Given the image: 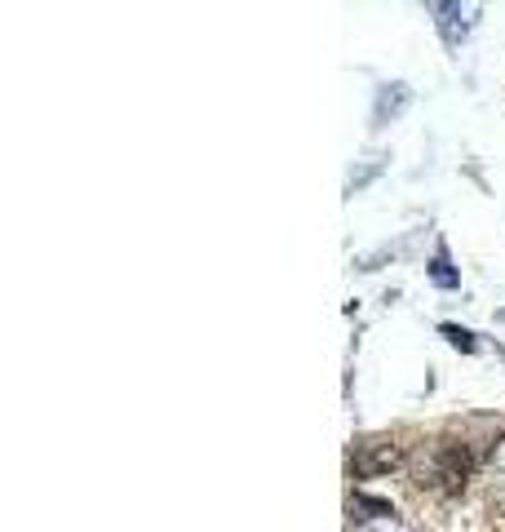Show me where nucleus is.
Masks as SVG:
<instances>
[{
	"label": "nucleus",
	"instance_id": "nucleus-1",
	"mask_svg": "<svg viewBox=\"0 0 505 532\" xmlns=\"http://www.w3.org/2000/svg\"><path fill=\"white\" fill-rule=\"evenodd\" d=\"M395 466H399L395 439H368V444H359V457H350L355 475H381V470H395Z\"/></svg>",
	"mask_w": 505,
	"mask_h": 532
},
{
	"label": "nucleus",
	"instance_id": "nucleus-2",
	"mask_svg": "<svg viewBox=\"0 0 505 532\" xmlns=\"http://www.w3.org/2000/svg\"><path fill=\"white\" fill-rule=\"evenodd\" d=\"M430 14H435L439 36L448 40V45H457V40L466 36V14H461V0H430Z\"/></svg>",
	"mask_w": 505,
	"mask_h": 532
},
{
	"label": "nucleus",
	"instance_id": "nucleus-3",
	"mask_svg": "<svg viewBox=\"0 0 505 532\" xmlns=\"http://www.w3.org/2000/svg\"><path fill=\"white\" fill-rule=\"evenodd\" d=\"M408 98H412L408 85H381L377 89V107H373V129H386L390 120L408 107Z\"/></svg>",
	"mask_w": 505,
	"mask_h": 532
},
{
	"label": "nucleus",
	"instance_id": "nucleus-4",
	"mask_svg": "<svg viewBox=\"0 0 505 532\" xmlns=\"http://www.w3.org/2000/svg\"><path fill=\"white\" fill-rule=\"evenodd\" d=\"M346 515H350V524H377V519H395V506H390V501H381V497L355 493V497L346 501Z\"/></svg>",
	"mask_w": 505,
	"mask_h": 532
},
{
	"label": "nucleus",
	"instance_id": "nucleus-5",
	"mask_svg": "<svg viewBox=\"0 0 505 532\" xmlns=\"http://www.w3.org/2000/svg\"><path fill=\"white\" fill-rule=\"evenodd\" d=\"M426 271H430V280H435L439 289H461V271H457V266H452L448 249H439L435 258H430V266H426Z\"/></svg>",
	"mask_w": 505,
	"mask_h": 532
},
{
	"label": "nucleus",
	"instance_id": "nucleus-6",
	"mask_svg": "<svg viewBox=\"0 0 505 532\" xmlns=\"http://www.w3.org/2000/svg\"><path fill=\"white\" fill-rule=\"evenodd\" d=\"M381 169H386V160H373V165H364V169H359V173H350V182H346V191H350V196H355V191H364L368 187V182H373L377 178V173Z\"/></svg>",
	"mask_w": 505,
	"mask_h": 532
},
{
	"label": "nucleus",
	"instance_id": "nucleus-7",
	"mask_svg": "<svg viewBox=\"0 0 505 532\" xmlns=\"http://www.w3.org/2000/svg\"><path fill=\"white\" fill-rule=\"evenodd\" d=\"M443 337H448L452 346H457V351H474V333H466V329H457V324H443L439 329Z\"/></svg>",
	"mask_w": 505,
	"mask_h": 532
},
{
	"label": "nucleus",
	"instance_id": "nucleus-8",
	"mask_svg": "<svg viewBox=\"0 0 505 532\" xmlns=\"http://www.w3.org/2000/svg\"><path fill=\"white\" fill-rule=\"evenodd\" d=\"M488 506H492V515H505V479H497V488H492Z\"/></svg>",
	"mask_w": 505,
	"mask_h": 532
},
{
	"label": "nucleus",
	"instance_id": "nucleus-9",
	"mask_svg": "<svg viewBox=\"0 0 505 532\" xmlns=\"http://www.w3.org/2000/svg\"><path fill=\"white\" fill-rule=\"evenodd\" d=\"M501 466H505V457H501Z\"/></svg>",
	"mask_w": 505,
	"mask_h": 532
}]
</instances>
